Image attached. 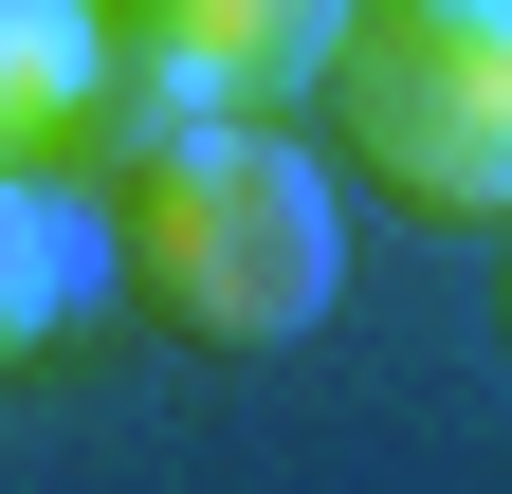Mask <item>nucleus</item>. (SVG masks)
<instances>
[{
	"label": "nucleus",
	"instance_id": "f257e3e1",
	"mask_svg": "<svg viewBox=\"0 0 512 494\" xmlns=\"http://www.w3.org/2000/svg\"><path fill=\"white\" fill-rule=\"evenodd\" d=\"M110 275L183 348H293L348 293V165L256 129V110H220V129H183L165 165L110 183Z\"/></svg>",
	"mask_w": 512,
	"mask_h": 494
},
{
	"label": "nucleus",
	"instance_id": "f03ea898",
	"mask_svg": "<svg viewBox=\"0 0 512 494\" xmlns=\"http://www.w3.org/2000/svg\"><path fill=\"white\" fill-rule=\"evenodd\" d=\"M311 110L384 220H512V0H366Z\"/></svg>",
	"mask_w": 512,
	"mask_h": 494
},
{
	"label": "nucleus",
	"instance_id": "7ed1b4c3",
	"mask_svg": "<svg viewBox=\"0 0 512 494\" xmlns=\"http://www.w3.org/2000/svg\"><path fill=\"white\" fill-rule=\"evenodd\" d=\"M110 19L147 37L202 110H256V129H275L293 92H330V55H348L366 0H110Z\"/></svg>",
	"mask_w": 512,
	"mask_h": 494
},
{
	"label": "nucleus",
	"instance_id": "20e7f679",
	"mask_svg": "<svg viewBox=\"0 0 512 494\" xmlns=\"http://www.w3.org/2000/svg\"><path fill=\"white\" fill-rule=\"evenodd\" d=\"M92 275H110V220H92V183H55V165H0V366H37L55 330L92 312Z\"/></svg>",
	"mask_w": 512,
	"mask_h": 494
},
{
	"label": "nucleus",
	"instance_id": "39448f33",
	"mask_svg": "<svg viewBox=\"0 0 512 494\" xmlns=\"http://www.w3.org/2000/svg\"><path fill=\"white\" fill-rule=\"evenodd\" d=\"M183 129H220V110H202V92H183V74H165L147 37L110 19V55H92V92H74V129H55V165H74L92 202H110V183H128V165H165Z\"/></svg>",
	"mask_w": 512,
	"mask_h": 494
},
{
	"label": "nucleus",
	"instance_id": "423d86ee",
	"mask_svg": "<svg viewBox=\"0 0 512 494\" xmlns=\"http://www.w3.org/2000/svg\"><path fill=\"white\" fill-rule=\"evenodd\" d=\"M92 55H110V0H0V165H55Z\"/></svg>",
	"mask_w": 512,
	"mask_h": 494
},
{
	"label": "nucleus",
	"instance_id": "0eeeda50",
	"mask_svg": "<svg viewBox=\"0 0 512 494\" xmlns=\"http://www.w3.org/2000/svg\"><path fill=\"white\" fill-rule=\"evenodd\" d=\"M494 330H512V293H494Z\"/></svg>",
	"mask_w": 512,
	"mask_h": 494
}]
</instances>
